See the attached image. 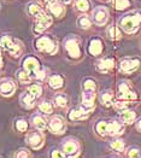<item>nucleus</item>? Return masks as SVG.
<instances>
[{"instance_id": "a878e982", "label": "nucleus", "mask_w": 141, "mask_h": 158, "mask_svg": "<svg viewBox=\"0 0 141 158\" xmlns=\"http://www.w3.org/2000/svg\"><path fill=\"white\" fill-rule=\"evenodd\" d=\"M110 147L116 152H123L124 148H126V144H124V141L122 139H115L114 141H111Z\"/></svg>"}, {"instance_id": "9d476101", "label": "nucleus", "mask_w": 141, "mask_h": 158, "mask_svg": "<svg viewBox=\"0 0 141 158\" xmlns=\"http://www.w3.org/2000/svg\"><path fill=\"white\" fill-rule=\"evenodd\" d=\"M124 132V123L118 121H109L106 127V134L110 136H119Z\"/></svg>"}, {"instance_id": "79ce46f5", "label": "nucleus", "mask_w": 141, "mask_h": 158, "mask_svg": "<svg viewBox=\"0 0 141 158\" xmlns=\"http://www.w3.org/2000/svg\"><path fill=\"white\" fill-rule=\"evenodd\" d=\"M63 4H70L71 2V0H60Z\"/></svg>"}, {"instance_id": "bb28decb", "label": "nucleus", "mask_w": 141, "mask_h": 158, "mask_svg": "<svg viewBox=\"0 0 141 158\" xmlns=\"http://www.w3.org/2000/svg\"><path fill=\"white\" fill-rule=\"evenodd\" d=\"M17 79H18V81H19L21 83L27 85V83H30L31 76L27 73L26 70H19V71H17Z\"/></svg>"}, {"instance_id": "7ed1b4c3", "label": "nucleus", "mask_w": 141, "mask_h": 158, "mask_svg": "<svg viewBox=\"0 0 141 158\" xmlns=\"http://www.w3.org/2000/svg\"><path fill=\"white\" fill-rule=\"evenodd\" d=\"M24 70L31 76V79H44V73L40 70V63L35 57H28L24 59Z\"/></svg>"}, {"instance_id": "2eb2a0df", "label": "nucleus", "mask_w": 141, "mask_h": 158, "mask_svg": "<svg viewBox=\"0 0 141 158\" xmlns=\"http://www.w3.org/2000/svg\"><path fill=\"white\" fill-rule=\"evenodd\" d=\"M63 152L68 157H75L80 152V145L77 141L74 140H68L63 144Z\"/></svg>"}, {"instance_id": "c756f323", "label": "nucleus", "mask_w": 141, "mask_h": 158, "mask_svg": "<svg viewBox=\"0 0 141 158\" xmlns=\"http://www.w3.org/2000/svg\"><path fill=\"white\" fill-rule=\"evenodd\" d=\"M75 6H76V9L78 11L86 12V11L89 10L90 4L88 0H76V1H75Z\"/></svg>"}, {"instance_id": "c9c22d12", "label": "nucleus", "mask_w": 141, "mask_h": 158, "mask_svg": "<svg viewBox=\"0 0 141 158\" xmlns=\"http://www.w3.org/2000/svg\"><path fill=\"white\" fill-rule=\"evenodd\" d=\"M16 129L21 133L27 132V129H28V122H27L26 119H18V121H16Z\"/></svg>"}, {"instance_id": "6e6552de", "label": "nucleus", "mask_w": 141, "mask_h": 158, "mask_svg": "<svg viewBox=\"0 0 141 158\" xmlns=\"http://www.w3.org/2000/svg\"><path fill=\"white\" fill-rule=\"evenodd\" d=\"M47 127H48L50 132H52L53 134H63L65 132L66 124L62 116H54L48 121Z\"/></svg>"}, {"instance_id": "58836bf2", "label": "nucleus", "mask_w": 141, "mask_h": 158, "mask_svg": "<svg viewBox=\"0 0 141 158\" xmlns=\"http://www.w3.org/2000/svg\"><path fill=\"white\" fill-rule=\"evenodd\" d=\"M30 156H31L30 152H29L28 150H24V148H22V150H19L18 152L15 153V157H30Z\"/></svg>"}, {"instance_id": "f8f14e48", "label": "nucleus", "mask_w": 141, "mask_h": 158, "mask_svg": "<svg viewBox=\"0 0 141 158\" xmlns=\"http://www.w3.org/2000/svg\"><path fill=\"white\" fill-rule=\"evenodd\" d=\"M109 19V11L103 7L99 6L93 11V21L95 22V24L98 26H104Z\"/></svg>"}, {"instance_id": "a211bd4d", "label": "nucleus", "mask_w": 141, "mask_h": 158, "mask_svg": "<svg viewBox=\"0 0 141 158\" xmlns=\"http://www.w3.org/2000/svg\"><path fill=\"white\" fill-rule=\"evenodd\" d=\"M88 51L92 56H99L103 52V41L100 39H93L90 41Z\"/></svg>"}, {"instance_id": "1a4fd4ad", "label": "nucleus", "mask_w": 141, "mask_h": 158, "mask_svg": "<svg viewBox=\"0 0 141 158\" xmlns=\"http://www.w3.org/2000/svg\"><path fill=\"white\" fill-rule=\"evenodd\" d=\"M27 143L31 146L34 150H39L44 146L45 143V138L41 132H31L27 135Z\"/></svg>"}, {"instance_id": "7c9ffc66", "label": "nucleus", "mask_w": 141, "mask_h": 158, "mask_svg": "<svg viewBox=\"0 0 141 158\" xmlns=\"http://www.w3.org/2000/svg\"><path fill=\"white\" fill-rule=\"evenodd\" d=\"M106 127H107V121H100V122L97 123L95 131H97V133H98L99 135L106 136V135H107V134H106Z\"/></svg>"}, {"instance_id": "f3484780", "label": "nucleus", "mask_w": 141, "mask_h": 158, "mask_svg": "<svg viewBox=\"0 0 141 158\" xmlns=\"http://www.w3.org/2000/svg\"><path fill=\"white\" fill-rule=\"evenodd\" d=\"M92 111L85 109L83 106H81L80 109H74L69 112V118L71 121H77V119H83L86 118L88 115H89Z\"/></svg>"}, {"instance_id": "20e7f679", "label": "nucleus", "mask_w": 141, "mask_h": 158, "mask_svg": "<svg viewBox=\"0 0 141 158\" xmlns=\"http://www.w3.org/2000/svg\"><path fill=\"white\" fill-rule=\"evenodd\" d=\"M0 46L4 50H6L9 53H11L13 57H19L22 54V51H23L22 45L11 38H9V36H2L0 39Z\"/></svg>"}, {"instance_id": "cd10ccee", "label": "nucleus", "mask_w": 141, "mask_h": 158, "mask_svg": "<svg viewBox=\"0 0 141 158\" xmlns=\"http://www.w3.org/2000/svg\"><path fill=\"white\" fill-rule=\"evenodd\" d=\"M39 110H40L41 112L46 114V115H51L52 112H53V105H52V103L47 102V100H45V102L40 103V105H39Z\"/></svg>"}, {"instance_id": "c85d7f7f", "label": "nucleus", "mask_w": 141, "mask_h": 158, "mask_svg": "<svg viewBox=\"0 0 141 158\" xmlns=\"http://www.w3.org/2000/svg\"><path fill=\"white\" fill-rule=\"evenodd\" d=\"M53 102H54L56 105L59 106V107H65V106L68 105V98H66V95H64V94H57V95H54Z\"/></svg>"}, {"instance_id": "423d86ee", "label": "nucleus", "mask_w": 141, "mask_h": 158, "mask_svg": "<svg viewBox=\"0 0 141 158\" xmlns=\"http://www.w3.org/2000/svg\"><path fill=\"white\" fill-rule=\"evenodd\" d=\"M117 98L119 100H127V102H134L136 100L138 95L134 92L127 82H121L118 85V93H117Z\"/></svg>"}, {"instance_id": "b1692460", "label": "nucleus", "mask_w": 141, "mask_h": 158, "mask_svg": "<svg viewBox=\"0 0 141 158\" xmlns=\"http://www.w3.org/2000/svg\"><path fill=\"white\" fill-rule=\"evenodd\" d=\"M107 35L111 40H119L122 38V33H121L119 28L115 24H112V26L107 28Z\"/></svg>"}, {"instance_id": "ea45409f", "label": "nucleus", "mask_w": 141, "mask_h": 158, "mask_svg": "<svg viewBox=\"0 0 141 158\" xmlns=\"http://www.w3.org/2000/svg\"><path fill=\"white\" fill-rule=\"evenodd\" d=\"M53 158H56V157H65V155H64V152L62 153L60 151H58V150H54L53 152H52V155H51Z\"/></svg>"}, {"instance_id": "39448f33", "label": "nucleus", "mask_w": 141, "mask_h": 158, "mask_svg": "<svg viewBox=\"0 0 141 158\" xmlns=\"http://www.w3.org/2000/svg\"><path fill=\"white\" fill-rule=\"evenodd\" d=\"M36 48L40 52L48 53V54H54L58 51V46L57 44L51 40L47 36H41L40 39H38L36 41Z\"/></svg>"}, {"instance_id": "412c9836", "label": "nucleus", "mask_w": 141, "mask_h": 158, "mask_svg": "<svg viewBox=\"0 0 141 158\" xmlns=\"http://www.w3.org/2000/svg\"><path fill=\"white\" fill-rule=\"evenodd\" d=\"M35 97L33 95V94H30V93L28 92H24L22 95H21V103H22V105L27 107V109H31L33 106L35 105Z\"/></svg>"}, {"instance_id": "473e14b6", "label": "nucleus", "mask_w": 141, "mask_h": 158, "mask_svg": "<svg viewBox=\"0 0 141 158\" xmlns=\"http://www.w3.org/2000/svg\"><path fill=\"white\" fill-rule=\"evenodd\" d=\"M28 92L30 93V94H33L35 98H39L42 94V87L40 85H31V86H29Z\"/></svg>"}, {"instance_id": "f257e3e1", "label": "nucleus", "mask_w": 141, "mask_h": 158, "mask_svg": "<svg viewBox=\"0 0 141 158\" xmlns=\"http://www.w3.org/2000/svg\"><path fill=\"white\" fill-rule=\"evenodd\" d=\"M140 24H141L140 11H135V12L126 15V16H123V17L119 19V26H121V28H122L127 34H134L135 31H138Z\"/></svg>"}, {"instance_id": "4be33fe9", "label": "nucleus", "mask_w": 141, "mask_h": 158, "mask_svg": "<svg viewBox=\"0 0 141 158\" xmlns=\"http://www.w3.org/2000/svg\"><path fill=\"white\" fill-rule=\"evenodd\" d=\"M100 102L105 107L114 105V93L112 91H104L100 95Z\"/></svg>"}, {"instance_id": "a19ab883", "label": "nucleus", "mask_w": 141, "mask_h": 158, "mask_svg": "<svg viewBox=\"0 0 141 158\" xmlns=\"http://www.w3.org/2000/svg\"><path fill=\"white\" fill-rule=\"evenodd\" d=\"M135 128H136V131H139L141 132V117L136 119V122H135Z\"/></svg>"}, {"instance_id": "dca6fc26", "label": "nucleus", "mask_w": 141, "mask_h": 158, "mask_svg": "<svg viewBox=\"0 0 141 158\" xmlns=\"http://www.w3.org/2000/svg\"><path fill=\"white\" fill-rule=\"evenodd\" d=\"M115 68V59L114 58H103L97 63V69L98 71L103 73V74H107L110 73L112 69Z\"/></svg>"}, {"instance_id": "4c0bfd02", "label": "nucleus", "mask_w": 141, "mask_h": 158, "mask_svg": "<svg viewBox=\"0 0 141 158\" xmlns=\"http://www.w3.org/2000/svg\"><path fill=\"white\" fill-rule=\"evenodd\" d=\"M114 106H115L116 109H119V110H124V109H127L129 106V102L127 100H117L116 103H114Z\"/></svg>"}, {"instance_id": "6ab92c4d", "label": "nucleus", "mask_w": 141, "mask_h": 158, "mask_svg": "<svg viewBox=\"0 0 141 158\" xmlns=\"http://www.w3.org/2000/svg\"><path fill=\"white\" fill-rule=\"evenodd\" d=\"M119 118H121V121H122L124 124H131L133 122H135L136 114H135V111H133V110L124 109V110L121 112Z\"/></svg>"}, {"instance_id": "5701e85b", "label": "nucleus", "mask_w": 141, "mask_h": 158, "mask_svg": "<svg viewBox=\"0 0 141 158\" xmlns=\"http://www.w3.org/2000/svg\"><path fill=\"white\" fill-rule=\"evenodd\" d=\"M50 86H51L53 89H59L63 87V83H64V80L60 75H53L50 77V81H48Z\"/></svg>"}, {"instance_id": "37998d69", "label": "nucleus", "mask_w": 141, "mask_h": 158, "mask_svg": "<svg viewBox=\"0 0 141 158\" xmlns=\"http://www.w3.org/2000/svg\"><path fill=\"white\" fill-rule=\"evenodd\" d=\"M0 68H2V57H1V51H0Z\"/></svg>"}, {"instance_id": "f03ea898", "label": "nucleus", "mask_w": 141, "mask_h": 158, "mask_svg": "<svg viewBox=\"0 0 141 158\" xmlns=\"http://www.w3.org/2000/svg\"><path fill=\"white\" fill-rule=\"evenodd\" d=\"M95 91L97 85L92 79L86 80L83 82V93H82V105L85 109L93 111L94 109V100H95Z\"/></svg>"}, {"instance_id": "393cba45", "label": "nucleus", "mask_w": 141, "mask_h": 158, "mask_svg": "<svg viewBox=\"0 0 141 158\" xmlns=\"http://www.w3.org/2000/svg\"><path fill=\"white\" fill-rule=\"evenodd\" d=\"M31 122H33V126H34V127H35L38 131H45V129H46V127H47L46 121L42 118L41 116H39V115L33 116Z\"/></svg>"}, {"instance_id": "f704fd0d", "label": "nucleus", "mask_w": 141, "mask_h": 158, "mask_svg": "<svg viewBox=\"0 0 141 158\" xmlns=\"http://www.w3.org/2000/svg\"><path fill=\"white\" fill-rule=\"evenodd\" d=\"M130 6V1L129 0H115V7L116 10H126L127 7Z\"/></svg>"}, {"instance_id": "2f4dec72", "label": "nucleus", "mask_w": 141, "mask_h": 158, "mask_svg": "<svg viewBox=\"0 0 141 158\" xmlns=\"http://www.w3.org/2000/svg\"><path fill=\"white\" fill-rule=\"evenodd\" d=\"M44 12H45L44 9H42L39 4H31V5L29 6V13L33 15V16H35V17H38V16H40V15H42Z\"/></svg>"}, {"instance_id": "4468645a", "label": "nucleus", "mask_w": 141, "mask_h": 158, "mask_svg": "<svg viewBox=\"0 0 141 158\" xmlns=\"http://www.w3.org/2000/svg\"><path fill=\"white\" fill-rule=\"evenodd\" d=\"M65 50L68 51L69 56L73 58H80V56H81L78 41L75 39H69L65 41Z\"/></svg>"}, {"instance_id": "e433bc0d", "label": "nucleus", "mask_w": 141, "mask_h": 158, "mask_svg": "<svg viewBox=\"0 0 141 158\" xmlns=\"http://www.w3.org/2000/svg\"><path fill=\"white\" fill-rule=\"evenodd\" d=\"M127 156L130 158H138V157H141V151L140 148H138V147H130L128 150V152H127Z\"/></svg>"}, {"instance_id": "9b49d317", "label": "nucleus", "mask_w": 141, "mask_h": 158, "mask_svg": "<svg viewBox=\"0 0 141 158\" xmlns=\"http://www.w3.org/2000/svg\"><path fill=\"white\" fill-rule=\"evenodd\" d=\"M52 26V18L51 16H48L47 13H42L36 17V26H35V31L36 33H42L45 31L47 28Z\"/></svg>"}, {"instance_id": "72a5a7b5", "label": "nucleus", "mask_w": 141, "mask_h": 158, "mask_svg": "<svg viewBox=\"0 0 141 158\" xmlns=\"http://www.w3.org/2000/svg\"><path fill=\"white\" fill-rule=\"evenodd\" d=\"M78 26L81 27L82 29H88L92 26V22H90V19L87 16H81L78 18Z\"/></svg>"}, {"instance_id": "ddd939ff", "label": "nucleus", "mask_w": 141, "mask_h": 158, "mask_svg": "<svg viewBox=\"0 0 141 158\" xmlns=\"http://www.w3.org/2000/svg\"><path fill=\"white\" fill-rule=\"evenodd\" d=\"M16 91V85L12 80L4 79L0 81V94L4 97H11Z\"/></svg>"}, {"instance_id": "0eeeda50", "label": "nucleus", "mask_w": 141, "mask_h": 158, "mask_svg": "<svg viewBox=\"0 0 141 158\" xmlns=\"http://www.w3.org/2000/svg\"><path fill=\"white\" fill-rule=\"evenodd\" d=\"M140 64L139 58H124L119 63V69L124 74H133L140 68Z\"/></svg>"}, {"instance_id": "aec40b11", "label": "nucleus", "mask_w": 141, "mask_h": 158, "mask_svg": "<svg viewBox=\"0 0 141 158\" xmlns=\"http://www.w3.org/2000/svg\"><path fill=\"white\" fill-rule=\"evenodd\" d=\"M48 10L56 17H60L64 15V6H62V4H59L58 1H54V0H51L48 2Z\"/></svg>"}, {"instance_id": "c03bdc74", "label": "nucleus", "mask_w": 141, "mask_h": 158, "mask_svg": "<svg viewBox=\"0 0 141 158\" xmlns=\"http://www.w3.org/2000/svg\"><path fill=\"white\" fill-rule=\"evenodd\" d=\"M42 1H45V2H50L51 0H42Z\"/></svg>"}]
</instances>
